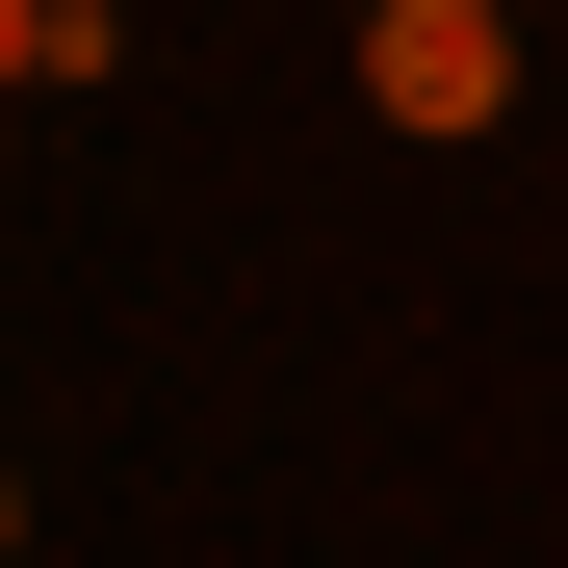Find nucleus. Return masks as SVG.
I'll return each instance as SVG.
<instances>
[{"mask_svg": "<svg viewBox=\"0 0 568 568\" xmlns=\"http://www.w3.org/2000/svg\"><path fill=\"white\" fill-rule=\"evenodd\" d=\"M362 104L388 130H517V0H362Z\"/></svg>", "mask_w": 568, "mask_h": 568, "instance_id": "f257e3e1", "label": "nucleus"}, {"mask_svg": "<svg viewBox=\"0 0 568 568\" xmlns=\"http://www.w3.org/2000/svg\"><path fill=\"white\" fill-rule=\"evenodd\" d=\"M104 52H130V0H0V78H27V104H78Z\"/></svg>", "mask_w": 568, "mask_h": 568, "instance_id": "f03ea898", "label": "nucleus"}]
</instances>
